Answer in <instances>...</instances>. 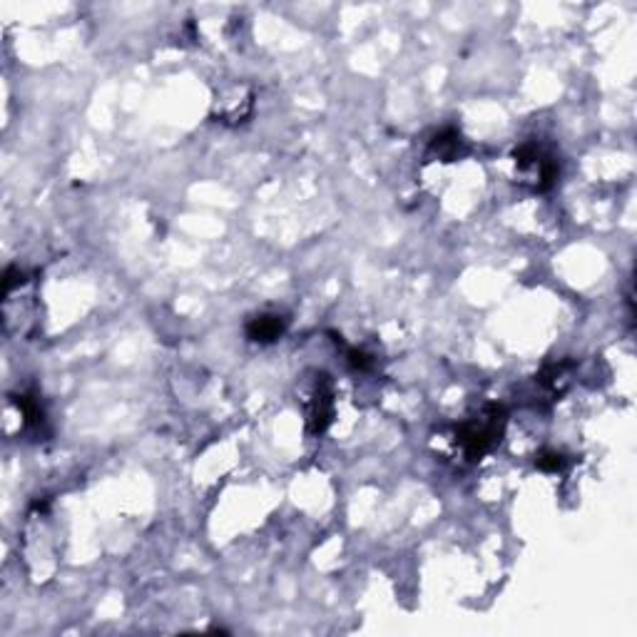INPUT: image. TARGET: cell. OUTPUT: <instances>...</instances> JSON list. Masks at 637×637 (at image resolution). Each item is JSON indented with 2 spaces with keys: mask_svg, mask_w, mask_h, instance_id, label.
Here are the masks:
<instances>
[{
  "mask_svg": "<svg viewBox=\"0 0 637 637\" xmlns=\"http://www.w3.org/2000/svg\"><path fill=\"white\" fill-rule=\"evenodd\" d=\"M461 133L453 130V127H446L443 133H439L431 140V152L436 154L441 162H453L456 157H461Z\"/></svg>",
  "mask_w": 637,
  "mask_h": 637,
  "instance_id": "5",
  "label": "cell"
},
{
  "mask_svg": "<svg viewBox=\"0 0 637 637\" xmlns=\"http://www.w3.org/2000/svg\"><path fill=\"white\" fill-rule=\"evenodd\" d=\"M568 458L563 456L560 451H550V448H545V451H540L538 456H535V466L540 468V471L545 473H558L566 468Z\"/></svg>",
  "mask_w": 637,
  "mask_h": 637,
  "instance_id": "6",
  "label": "cell"
},
{
  "mask_svg": "<svg viewBox=\"0 0 637 637\" xmlns=\"http://www.w3.org/2000/svg\"><path fill=\"white\" fill-rule=\"evenodd\" d=\"M503 429V406L491 403V406H485L484 411L478 413L475 419H468V421H463L461 426L456 429V443L461 446L463 456H466L468 461H478V458H484L485 453L494 451L495 446L501 443Z\"/></svg>",
  "mask_w": 637,
  "mask_h": 637,
  "instance_id": "1",
  "label": "cell"
},
{
  "mask_svg": "<svg viewBox=\"0 0 637 637\" xmlns=\"http://www.w3.org/2000/svg\"><path fill=\"white\" fill-rule=\"evenodd\" d=\"M513 162L515 170L523 177V182H528L535 192L550 189L558 180V160L540 144H518L513 150Z\"/></svg>",
  "mask_w": 637,
  "mask_h": 637,
  "instance_id": "2",
  "label": "cell"
},
{
  "mask_svg": "<svg viewBox=\"0 0 637 637\" xmlns=\"http://www.w3.org/2000/svg\"><path fill=\"white\" fill-rule=\"evenodd\" d=\"M349 366L356 371H369L374 369V359H371L369 354H364V351H356V349H349Z\"/></svg>",
  "mask_w": 637,
  "mask_h": 637,
  "instance_id": "7",
  "label": "cell"
},
{
  "mask_svg": "<svg viewBox=\"0 0 637 637\" xmlns=\"http://www.w3.org/2000/svg\"><path fill=\"white\" fill-rule=\"evenodd\" d=\"M334 419V389L327 374H317L314 389H311V402L307 409L309 433L321 436L331 426Z\"/></svg>",
  "mask_w": 637,
  "mask_h": 637,
  "instance_id": "3",
  "label": "cell"
},
{
  "mask_svg": "<svg viewBox=\"0 0 637 637\" xmlns=\"http://www.w3.org/2000/svg\"><path fill=\"white\" fill-rule=\"evenodd\" d=\"M247 339L257 344H274L287 331V318L282 314H257L247 321Z\"/></svg>",
  "mask_w": 637,
  "mask_h": 637,
  "instance_id": "4",
  "label": "cell"
}]
</instances>
